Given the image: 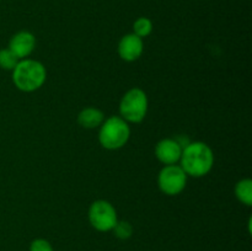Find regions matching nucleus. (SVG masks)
<instances>
[{
	"label": "nucleus",
	"mask_w": 252,
	"mask_h": 251,
	"mask_svg": "<svg viewBox=\"0 0 252 251\" xmlns=\"http://www.w3.org/2000/svg\"><path fill=\"white\" fill-rule=\"evenodd\" d=\"M103 120H105L103 113L95 107L84 108L78 116L79 125L84 128H88V129H93V128L101 126Z\"/></svg>",
	"instance_id": "10"
},
{
	"label": "nucleus",
	"mask_w": 252,
	"mask_h": 251,
	"mask_svg": "<svg viewBox=\"0 0 252 251\" xmlns=\"http://www.w3.org/2000/svg\"><path fill=\"white\" fill-rule=\"evenodd\" d=\"M181 167L186 175L202 177L208 174L214 164V155L211 148L202 142L189 143L182 149Z\"/></svg>",
	"instance_id": "1"
},
{
	"label": "nucleus",
	"mask_w": 252,
	"mask_h": 251,
	"mask_svg": "<svg viewBox=\"0 0 252 251\" xmlns=\"http://www.w3.org/2000/svg\"><path fill=\"white\" fill-rule=\"evenodd\" d=\"M112 230L118 239H121V240H127V239H129L132 236L133 226L129 221L121 220L116 223Z\"/></svg>",
	"instance_id": "14"
},
{
	"label": "nucleus",
	"mask_w": 252,
	"mask_h": 251,
	"mask_svg": "<svg viewBox=\"0 0 252 251\" xmlns=\"http://www.w3.org/2000/svg\"><path fill=\"white\" fill-rule=\"evenodd\" d=\"M187 175L179 165H166L160 171L158 184L161 192L167 196H175L184 191L186 187Z\"/></svg>",
	"instance_id": "6"
},
{
	"label": "nucleus",
	"mask_w": 252,
	"mask_h": 251,
	"mask_svg": "<svg viewBox=\"0 0 252 251\" xmlns=\"http://www.w3.org/2000/svg\"><path fill=\"white\" fill-rule=\"evenodd\" d=\"M19 63V58L9 48L0 49V68L4 70H14Z\"/></svg>",
	"instance_id": "12"
},
{
	"label": "nucleus",
	"mask_w": 252,
	"mask_h": 251,
	"mask_svg": "<svg viewBox=\"0 0 252 251\" xmlns=\"http://www.w3.org/2000/svg\"><path fill=\"white\" fill-rule=\"evenodd\" d=\"M133 33L140 38L149 36L153 31V22L148 17H139L133 25Z\"/></svg>",
	"instance_id": "13"
},
{
	"label": "nucleus",
	"mask_w": 252,
	"mask_h": 251,
	"mask_svg": "<svg viewBox=\"0 0 252 251\" xmlns=\"http://www.w3.org/2000/svg\"><path fill=\"white\" fill-rule=\"evenodd\" d=\"M89 220L96 230L110 231L118 221L117 212L110 202L98 199L90 206Z\"/></svg>",
	"instance_id": "5"
},
{
	"label": "nucleus",
	"mask_w": 252,
	"mask_h": 251,
	"mask_svg": "<svg viewBox=\"0 0 252 251\" xmlns=\"http://www.w3.org/2000/svg\"><path fill=\"white\" fill-rule=\"evenodd\" d=\"M182 148L175 139H162L155 147L158 160L165 165H174L181 159Z\"/></svg>",
	"instance_id": "9"
},
{
	"label": "nucleus",
	"mask_w": 252,
	"mask_h": 251,
	"mask_svg": "<svg viewBox=\"0 0 252 251\" xmlns=\"http://www.w3.org/2000/svg\"><path fill=\"white\" fill-rule=\"evenodd\" d=\"M143 49V39L134 33L123 36L118 43V54L126 62L137 61L142 56Z\"/></svg>",
	"instance_id": "7"
},
{
	"label": "nucleus",
	"mask_w": 252,
	"mask_h": 251,
	"mask_svg": "<svg viewBox=\"0 0 252 251\" xmlns=\"http://www.w3.org/2000/svg\"><path fill=\"white\" fill-rule=\"evenodd\" d=\"M47 71L43 64L33 59L17 63L12 70V81L19 90L32 93L41 88L46 81Z\"/></svg>",
	"instance_id": "2"
},
{
	"label": "nucleus",
	"mask_w": 252,
	"mask_h": 251,
	"mask_svg": "<svg viewBox=\"0 0 252 251\" xmlns=\"http://www.w3.org/2000/svg\"><path fill=\"white\" fill-rule=\"evenodd\" d=\"M30 251H54L53 246L46 239H36L30 245Z\"/></svg>",
	"instance_id": "15"
},
{
	"label": "nucleus",
	"mask_w": 252,
	"mask_h": 251,
	"mask_svg": "<svg viewBox=\"0 0 252 251\" xmlns=\"http://www.w3.org/2000/svg\"><path fill=\"white\" fill-rule=\"evenodd\" d=\"M129 135L130 129L127 122L122 117L113 116L102 122L98 133V140L105 149L116 150L122 148L128 142Z\"/></svg>",
	"instance_id": "3"
},
{
	"label": "nucleus",
	"mask_w": 252,
	"mask_h": 251,
	"mask_svg": "<svg viewBox=\"0 0 252 251\" xmlns=\"http://www.w3.org/2000/svg\"><path fill=\"white\" fill-rule=\"evenodd\" d=\"M235 194L241 203L250 207L252 204V181L250 179H244L239 181L235 186Z\"/></svg>",
	"instance_id": "11"
},
{
	"label": "nucleus",
	"mask_w": 252,
	"mask_h": 251,
	"mask_svg": "<svg viewBox=\"0 0 252 251\" xmlns=\"http://www.w3.org/2000/svg\"><path fill=\"white\" fill-rule=\"evenodd\" d=\"M148 111L147 94L139 88L126 93L120 103V112L126 122L139 123L144 120Z\"/></svg>",
	"instance_id": "4"
},
{
	"label": "nucleus",
	"mask_w": 252,
	"mask_h": 251,
	"mask_svg": "<svg viewBox=\"0 0 252 251\" xmlns=\"http://www.w3.org/2000/svg\"><path fill=\"white\" fill-rule=\"evenodd\" d=\"M36 46V38L29 31H20L11 37L9 43V49L19 59L26 58Z\"/></svg>",
	"instance_id": "8"
}]
</instances>
